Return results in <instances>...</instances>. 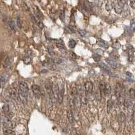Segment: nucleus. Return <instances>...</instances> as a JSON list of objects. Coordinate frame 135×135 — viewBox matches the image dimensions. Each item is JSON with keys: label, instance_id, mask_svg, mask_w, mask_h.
<instances>
[{"label": "nucleus", "instance_id": "1", "mask_svg": "<svg viewBox=\"0 0 135 135\" xmlns=\"http://www.w3.org/2000/svg\"><path fill=\"white\" fill-rule=\"evenodd\" d=\"M3 124L4 126V127H6V128H10V129H12L15 127V124L14 123L11 121L10 120L9 118H8L7 116H5L4 118H3Z\"/></svg>", "mask_w": 135, "mask_h": 135}, {"label": "nucleus", "instance_id": "2", "mask_svg": "<svg viewBox=\"0 0 135 135\" xmlns=\"http://www.w3.org/2000/svg\"><path fill=\"white\" fill-rule=\"evenodd\" d=\"M8 95L10 96V97L12 99H17L19 97V93H18V92H17V90L14 87H12V86L10 87L8 89Z\"/></svg>", "mask_w": 135, "mask_h": 135}, {"label": "nucleus", "instance_id": "3", "mask_svg": "<svg viewBox=\"0 0 135 135\" xmlns=\"http://www.w3.org/2000/svg\"><path fill=\"white\" fill-rule=\"evenodd\" d=\"M31 89H32V91L34 95L36 97V98L39 99L41 95V90L40 87L38 85H33L31 86Z\"/></svg>", "mask_w": 135, "mask_h": 135}, {"label": "nucleus", "instance_id": "4", "mask_svg": "<svg viewBox=\"0 0 135 135\" xmlns=\"http://www.w3.org/2000/svg\"><path fill=\"white\" fill-rule=\"evenodd\" d=\"M60 92V86H58L57 84H53V102H55V101L57 100V97H58V94Z\"/></svg>", "mask_w": 135, "mask_h": 135}, {"label": "nucleus", "instance_id": "5", "mask_svg": "<svg viewBox=\"0 0 135 135\" xmlns=\"http://www.w3.org/2000/svg\"><path fill=\"white\" fill-rule=\"evenodd\" d=\"M84 87H85V92H86V94L88 95V94H90V93L92 92L93 90V85L91 82H86L84 85Z\"/></svg>", "mask_w": 135, "mask_h": 135}, {"label": "nucleus", "instance_id": "6", "mask_svg": "<svg viewBox=\"0 0 135 135\" xmlns=\"http://www.w3.org/2000/svg\"><path fill=\"white\" fill-rule=\"evenodd\" d=\"M18 93H19V98H20V101L24 103H26V101H27V96H28V93H25L24 91H22V90L19 89V91H18Z\"/></svg>", "mask_w": 135, "mask_h": 135}, {"label": "nucleus", "instance_id": "7", "mask_svg": "<svg viewBox=\"0 0 135 135\" xmlns=\"http://www.w3.org/2000/svg\"><path fill=\"white\" fill-rule=\"evenodd\" d=\"M122 91H123L122 85H121L120 83H118L115 87V95L118 99L119 98V97L121 95V93H122Z\"/></svg>", "mask_w": 135, "mask_h": 135}, {"label": "nucleus", "instance_id": "8", "mask_svg": "<svg viewBox=\"0 0 135 135\" xmlns=\"http://www.w3.org/2000/svg\"><path fill=\"white\" fill-rule=\"evenodd\" d=\"M64 86L61 85L60 87V92L58 94V97H57V101L59 102V103H61L63 99H64Z\"/></svg>", "mask_w": 135, "mask_h": 135}, {"label": "nucleus", "instance_id": "9", "mask_svg": "<svg viewBox=\"0 0 135 135\" xmlns=\"http://www.w3.org/2000/svg\"><path fill=\"white\" fill-rule=\"evenodd\" d=\"M33 10H34V12H35V15H36V17L39 19V20H42L43 18V14L42 12H41L39 8L37 6H34L33 7Z\"/></svg>", "mask_w": 135, "mask_h": 135}, {"label": "nucleus", "instance_id": "10", "mask_svg": "<svg viewBox=\"0 0 135 135\" xmlns=\"http://www.w3.org/2000/svg\"><path fill=\"white\" fill-rule=\"evenodd\" d=\"M19 89L28 93V92H29V86L27 85V83L24 82V81H21L20 82V85H19Z\"/></svg>", "mask_w": 135, "mask_h": 135}, {"label": "nucleus", "instance_id": "11", "mask_svg": "<svg viewBox=\"0 0 135 135\" xmlns=\"http://www.w3.org/2000/svg\"><path fill=\"white\" fill-rule=\"evenodd\" d=\"M111 86L108 84H105V90H104V94L106 97H109L111 94Z\"/></svg>", "mask_w": 135, "mask_h": 135}, {"label": "nucleus", "instance_id": "12", "mask_svg": "<svg viewBox=\"0 0 135 135\" xmlns=\"http://www.w3.org/2000/svg\"><path fill=\"white\" fill-rule=\"evenodd\" d=\"M99 66H100L102 69H103V70L106 71V72H111V68H110V66L108 65H107L105 63L100 62V63L99 64Z\"/></svg>", "mask_w": 135, "mask_h": 135}, {"label": "nucleus", "instance_id": "13", "mask_svg": "<svg viewBox=\"0 0 135 135\" xmlns=\"http://www.w3.org/2000/svg\"><path fill=\"white\" fill-rule=\"evenodd\" d=\"M114 8L115 13H116V14H121V13L122 12V11H123V7H122V6L119 5L118 4H115Z\"/></svg>", "mask_w": 135, "mask_h": 135}, {"label": "nucleus", "instance_id": "14", "mask_svg": "<svg viewBox=\"0 0 135 135\" xmlns=\"http://www.w3.org/2000/svg\"><path fill=\"white\" fill-rule=\"evenodd\" d=\"M114 5H115L114 2L108 1V2H107V4H106V5H105V9H106V10H107V12H108V11H110L112 8H114Z\"/></svg>", "mask_w": 135, "mask_h": 135}, {"label": "nucleus", "instance_id": "15", "mask_svg": "<svg viewBox=\"0 0 135 135\" xmlns=\"http://www.w3.org/2000/svg\"><path fill=\"white\" fill-rule=\"evenodd\" d=\"M3 132L4 134L5 135H14L15 132L12 130L10 128H6V127H4L3 128Z\"/></svg>", "mask_w": 135, "mask_h": 135}, {"label": "nucleus", "instance_id": "16", "mask_svg": "<svg viewBox=\"0 0 135 135\" xmlns=\"http://www.w3.org/2000/svg\"><path fill=\"white\" fill-rule=\"evenodd\" d=\"M68 121L70 124L74 123V117H73V114H72V110H69L68 111Z\"/></svg>", "mask_w": 135, "mask_h": 135}, {"label": "nucleus", "instance_id": "17", "mask_svg": "<svg viewBox=\"0 0 135 135\" xmlns=\"http://www.w3.org/2000/svg\"><path fill=\"white\" fill-rule=\"evenodd\" d=\"M97 43H98V45L101 46V47H103V48H107V47H108V44L107 43V42H105V41H103L101 40V39H99V40L97 41Z\"/></svg>", "mask_w": 135, "mask_h": 135}, {"label": "nucleus", "instance_id": "18", "mask_svg": "<svg viewBox=\"0 0 135 135\" xmlns=\"http://www.w3.org/2000/svg\"><path fill=\"white\" fill-rule=\"evenodd\" d=\"M106 61H107V63L110 66H111L112 68H117V64L115 63L114 60H110V59H106Z\"/></svg>", "mask_w": 135, "mask_h": 135}, {"label": "nucleus", "instance_id": "19", "mask_svg": "<svg viewBox=\"0 0 135 135\" xmlns=\"http://www.w3.org/2000/svg\"><path fill=\"white\" fill-rule=\"evenodd\" d=\"M8 25L10 26V29L13 31H15L16 30V24L14 20H10L8 22Z\"/></svg>", "mask_w": 135, "mask_h": 135}, {"label": "nucleus", "instance_id": "20", "mask_svg": "<svg viewBox=\"0 0 135 135\" xmlns=\"http://www.w3.org/2000/svg\"><path fill=\"white\" fill-rule=\"evenodd\" d=\"M113 105H114V102L111 99H109L107 101V112H110L112 107H113Z\"/></svg>", "mask_w": 135, "mask_h": 135}, {"label": "nucleus", "instance_id": "21", "mask_svg": "<svg viewBox=\"0 0 135 135\" xmlns=\"http://www.w3.org/2000/svg\"><path fill=\"white\" fill-rule=\"evenodd\" d=\"M55 45L57 46V47L61 51H65V47L64 46L63 43H56Z\"/></svg>", "mask_w": 135, "mask_h": 135}, {"label": "nucleus", "instance_id": "22", "mask_svg": "<svg viewBox=\"0 0 135 135\" xmlns=\"http://www.w3.org/2000/svg\"><path fill=\"white\" fill-rule=\"evenodd\" d=\"M129 96L131 99H134L135 98V90L134 89H130L129 90Z\"/></svg>", "mask_w": 135, "mask_h": 135}, {"label": "nucleus", "instance_id": "23", "mask_svg": "<svg viewBox=\"0 0 135 135\" xmlns=\"http://www.w3.org/2000/svg\"><path fill=\"white\" fill-rule=\"evenodd\" d=\"M126 115L124 114V112H120V115H119V120L121 122H124L126 120Z\"/></svg>", "mask_w": 135, "mask_h": 135}, {"label": "nucleus", "instance_id": "24", "mask_svg": "<svg viewBox=\"0 0 135 135\" xmlns=\"http://www.w3.org/2000/svg\"><path fill=\"white\" fill-rule=\"evenodd\" d=\"M2 110L4 111V112L5 113V114H7V113H8L9 111H10V107H9V105H7V104H5L4 105L3 107H2Z\"/></svg>", "mask_w": 135, "mask_h": 135}, {"label": "nucleus", "instance_id": "25", "mask_svg": "<svg viewBox=\"0 0 135 135\" xmlns=\"http://www.w3.org/2000/svg\"><path fill=\"white\" fill-rule=\"evenodd\" d=\"M68 45H69V47H70V48H74L76 46V42L74 39H70Z\"/></svg>", "mask_w": 135, "mask_h": 135}, {"label": "nucleus", "instance_id": "26", "mask_svg": "<svg viewBox=\"0 0 135 135\" xmlns=\"http://www.w3.org/2000/svg\"><path fill=\"white\" fill-rule=\"evenodd\" d=\"M93 60H95L96 62H99L101 60V57L99 55H98V54H94V55H93Z\"/></svg>", "mask_w": 135, "mask_h": 135}, {"label": "nucleus", "instance_id": "27", "mask_svg": "<svg viewBox=\"0 0 135 135\" xmlns=\"http://www.w3.org/2000/svg\"><path fill=\"white\" fill-rule=\"evenodd\" d=\"M128 0H118V4L122 7H124V5H126V4L128 2Z\"/></svg>", "mask_w": 135, "mask_h": 135}, {"label": "nucleus", "instance_id": "28", "mask_svg": "<svg viewBox=\"0 0 135 135\" xmlns=\"http://www.w3.org/2000/svg\"><path fill=\"white\" fill-rule=\"evenodd\" d=\"M6 80H7V78H5V76H1V86H2L6 82Z\"/></svg>", "mask_w": 135, "mask_h": 135}, {"label": "nucleus", "instance_id": "29", "mask_svg": "<svg viewBox=\"0 0 135 135\" xmlns=\"http://www.w3.org/2000/svg\"><path fill=\"white\" fill-rule=\"evenodd\" d=\"M30 19H31V20L33 21V23L37 24V25H38V24H39V22H37V19H36L35 16H34V15H33V14H30Z\"/></svg>", "mask_w": 135, "mask_h": 135}, {"label": "nucleus", "instance_id": "30", "mask_svg": "<svg viewBox=\"0 0 135 135\" xmlns=\"http://www.w3.org/2000/svg\"><path fill=\"white\" fill-rule=\"evenodd\" d=\"M64 18H65V13L64 11H61L60 14V20L61 21H64Z\"/></svg>", "mask_w": 135, "mask_h": 135}, {"label": "nucleus", "instance_id": "31", "mask_svg": "<svg viewBox=\"0 0 135 135\" xmlns=\"http://www.w3.org/2000/svg\"><path fill=\"white\" fill-rule=\"evenodd\" d=\"M16 23H17V26L19 29L22 28V24H21V20H20V17H18L17 20H16Z\"/></svg>", "mask_w": 135, "mask_h": 135}, {"label": "nucleus", "instance_id": "32", "mask_svg": "<svg viewBox=\"0 0 135 135\" xmlns=\"http://www.w3.org/2000/svg\"><path fill=\"white\" fill-rule=\"evenodd\" d=\"M130 5L132 9H135V0H130Z\"/></svg>", "mask_w": 135, "mask_h": 135}, {"label": "nucleus", "instance_id": "33", "mask_svg": "<svg viewBox=\"0 0 135 135\" xmlns=\"http://www.w3.org/2000/svg\"><path fill=\"white\" fill-rule=\"evenodd\" d=\"M6 116L8 117V118H9L10 119H11L12 118H13L14 117V113L12 112V111H9L8 113H7L6 114Z\"/></svg>", "mask_w": 135, "mask_h": 135}, {"label": "nucleus", "instance_id": "34", "mask_svg": "<svg viewBox=\"0 0 135 135\" xmlns=\"http://www.w3.org/2000/svg\"><path fill=\"white\" fill-rule=\"evenodd\" d=\"M78 31V33H79L82 37H84V36H85L86 34V32L84 30H80V29H79Z\"/></svg>", "mask_w": 135, "mask_h": 135}, {"label": "nucleus", "instance_id": "35", "mask_svg": "<svg viewBox=\"0 0 135 135\" xmlns=\"http://www.w3.org/2000/svg\"><path fill=\"white\" fill-rule=\"evenodd\" d=\"M130 30H132V32L135 30V22H132L131 23V25H130Z\"/></svg>", "mask_w": 135, "mask_h": 135}, {"label": "nucleus", "instance_id": "36", "mask_svg": "<svg viewBox=\"0 0 135 135\" xmlns=\"http://www.w3.org/2000/svg\"><path fill=\"white\" fill-rule=\"evenodd\" d=\"M62 62V60L61 59H55L54 60V63L55 64H61Z\"/></svg>", "mask_w": 135, "mask_h": 135}, {"label": "nucleus", "instance_id": "37", "mask_svg": "<svg viewBox=\"0 0 135 135\" xmlns=\"http://www.w3.org/2000/svg\"><path fill=\"white\" fill-rule=\"evenodd\" d=\"M30 57H26L25 59L24 60V61H25V64H29L30 62Z\"/></svg>", "mask_w": 135, "mask_h": 135}, {"label": "nucleus", "instance_id": "38", "mask_svg": "<svg viewBox=\"0 0 135 135\" xmlns=\"http://www.w3.org/2000/svg\"><path fill=\"white\" fill-rule=\"evenodd\" d=\"M24 7H25V8L26 10H28V11H29V8L28 7V5L26 4L25 3H24Z\"/></svg>", "mask_w": 135, "mask_h": 135}, {"label": "nucleus", "instance_id": "39", "mask_svg": "<svg viewBox=\"0 0 135 135\" xmlns=\"http://www.w3.org/2000/svg\"><path fill=\"white\" fill-rule=\"evenodd\" d=\"M132 121H133V122H135V111H133V114H132Z\"/></svg>", "mask_w": 135, "mask_h": 135}, {"label": "nucleus", "instance_id": "40", "mask_svg": "<svg viewBox=\"0 0 135 135\" xmlns=\"http://www.w3.org/2000/svg\"><path fill=\"white\" fill-rule=\"evenodd\" d=\"M48 51H49V53H50L51 55H53V52L52 51V49H51L50 47H49V48H48Z\"/></svg>", "mask_w": 135, "mask_h": 135}]
</instances>
